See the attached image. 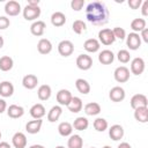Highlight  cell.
Instances as JSON below:
<instances>
[{"instance_id": "obj_1", "label": "cell", "mask_w": 148, "mask_h": 148, "mask_svg": "<svg viewBox=\"0 0 148 148\" xmlns=\"http://www.w3.org/2000/svg\"><path fill=\"white\" fill-rule=\"evenodd\" d=\"M109 9L106 5L102 1H92L89 2L86 7V18L92 25L102 27L109 21Z\"/></svg>"}, {"instance_id": "obj_2", "label": "cell", "mask_w": 148, "mask_h": 148, "mask_svg": "<svg viewBox=\"0 0 148 148\" xmlns=\"http://www.w3.org/2000/svg\"><path fill=\"white\" fill-rule=\"evenodd\" d=\"M42 14V9L39 8V6H29L27 5L23 9H22V15L24 17V20L27 21H37V18L40 16Z\"/></svg>"}, {"instance_id": "obj_3", "label": "cell", "mask_w": 148, "mask_h": 148, "mask_svg": "<svg viewBox=\"0 0 148 148\" xmlns=\"http://www.w3.org/2000/svg\"><path fill=\"white\" fill-rule=\"evenodd\" d=\"M116 40L114 36H113V32H112V29H109V28H104V29H101L98 31V42L102 43L103 45H111L113 44Z\"/></svg>"}, {"instance_id": "obj_4", "label": "cell", "mask_w": 148, "mask_h": 148, "mask_svg": "<svg viewBox=\"0 0 148 148\" xmlns=\"http://www.w3.org/2000/svg\"><path fill=\"white\" fill-rule=\"evenodd\" d=\"M130 69L126 66H119L113 72V77L118 83H125L130 80Z\"/></svg>"}, {"instance_id": "obj_5", "label": "cell", "mask_w": 148, "mask_h": 148, "mask_svg": "<svg viewBox=\"0 0 148 148\" xmlns=\"http://www.w3.org/2000/svg\"><path fill=\"white\" fill-rule=\"evenodd\" d=\"M58 52L62 57H69L74 52V44L68 39H64L58 44Z\"/></svg>"}, {"instance_id": "obj_6", "label": "cell", "mask_w": 148, "mask_h": 148, "mask_svg": "<svg viewBox=\"0 0 148 148\" xmlns=\"http://www.w3.org/2000/svg\"><path fill=\"white\" fill-rule=\"evenodd\" d=\"M76 66L81 71H88L92 67V58L86 53H82L76 58Z\"/></svg>"}, {"instance_id": "obj_7", "label": "cell", "mask_w": 148, "mask_h": 148, "mask_svg": "<svg viewBox=\"0 0 148 148\" xmlns=\"http://www.w3.org/2000/svg\"><path fill=\"white\" fill-rule=\"evenodd\" d=\"M3 9H5V13H6L7 16H17L21 13V10H22L20 2H17L15 0L7 1Z\"/></svg>"}, {"instance_id": "obj_8", "label": "cell", "mask_w": 148, "mask_h": 148, "mask_svg": "<svg viewBox=\"0 0 148 148\" xmlns=\"http://www.w3.org/2000/svg\"><path fill=\"white\" fill-rule=\"evenodd\" d=\"M145 68H146V64L142 58L136 57L131 61V73L132 74L139 76L145 72Z\"/></svg>"}, {"instance_id": "obj_9", "label": "cell", "mask_w": 148, "mask_h": 148, "mask_svg": "<svg viewBox=\"0 0 148 148\" xmlns=\"http://www.w3.org/2000/svg\"><path fill=\"white\" fill-rule=\"evenodd\" d=\"M126 45L130 50L135 51L141 46V38L139 34L136 32H131L126 36Z\"/></svg>"}, {"instance_id": "obj_10", "label": "cell", "mask_w": 148, "mask_h": 148, "mask_svg": "<svg viewBox=\"0 0 148 148\" xmlns=\"http://www.w3.org/2000/svg\"><path fill=\"white\" fill-rule=\"evenodd\" d=\"M125 97H126V92H125L124 88H121L119 86H116V87L111 88V90L109 91V98L114 103L124 101Z\"/></svg>"}, {"instance_id": "obj_11", "label": "cell", "mask_w": 148, "mask_h": 148, "mask_svg": "<svg viewBox=\"0 0 148 148\" xmlns=\"http://www.w3.org/2000/svg\"><path fill=\"white\" fill-rule=\"evenodd\" d=\"M130 103H131V108L133 110H135L138 108H142V106H148V99H147L146 95H143V94H135L131 98Z\"/></svg>"}, {"instance_id": "obj_12", "label": "cell", "mask_w": 148, "mask_h": 148, "mask_svg": "<svg viewBox=\"0 0 148 148\" xmlns=\"http://www.w3.org/2000/svg\"><path fill=\"white\" fill-rule=\"evenodd\" d=\"M72 97H73L72 92H71L69 90H67V89H60V90L57 92V102L59 103L60 106H61V105L67 106V105L69 104Z\"/></svg>"}, {"instance_id": "obj_13", "label": "cell", "mask_w": 148, "mask_h": 148, "mask_svg": "<svg viewBox=\"0 0 148 148\" xmlns=\"http://www.w3.org/2000/svg\"><path fill=\"white\" fill-rule=\"evenodd\" d=\"M29 113L30 116L34 118V119H42L45 114H46V110H45V106L40 103H36L34 104L30 110H29Z\"/></svg>"}, {"instance_id": "obj_14", "label": "cell", "mask_w": 148, "mask_h": 148, "mask_svg": "<svg viewBox=\"0 0 148 148\" xmlns=\"http://www.w3.org/2000/svg\"><path fill=\"white\" fill-rule=\"evenodd\" d=\"M45 28H46V24L44 21H40V20H37L35 21L31 25H30V32L36 36V37H40L44 35L45 32Z\"/></svg>"}, {"instance_id": "obj_15", "label": "cell", "mask_w": 148, "mask_h": 148, "mask_svg": "<svg viewBox=\"0 0 148 148\" xmlns=\"http://www.w3.org/2000/svg\"><path fill=\"white\" fill-rule=\"evenodd\" d=\"M37 84H38V77L34 74H27L22 79V86L28 90L35 89Z\"/></svg>"}, {"instance_id": "obj_16", "label": "cell", "mask_w": 148, "mask_h": 148, "mask_svg": "<svg viewBox=\"0 0 148 148\" xmlns=\"http://www.w3.org/2000/svg\"><path fill=\"white\" fill-rule=\"evenodd\" d=\"M109 136L113 141H119L124 136V128L119 124H114L109 128Z\"/></svg>"}, {"instance_id": "obj_17", "label": "cell", "mask_w": 148, "mask_h": 148, "mask_svg": "<svg viewBox=\"0 0 148 148\" xmlns=\"http://www.w3.org/2000/svg\"><path fill=\"white\" fill-rule=\"evenodd\" d=\"M27 142V136L22 132H16L12 138V143L15 148H25Z\"/></svg>"}, {"instance_id": "obj_18", "label": "cell", "mask_w": 148, "mask_h": 148, "mask_svg": "<svg viewBox=\"0 0 148 148\" xmlns=\"http://www.w3.org/2000/svg\"><path fill=\"white\" fill-rule=\"evenodd\" d=\"M83 49L89 52V53H95L97 51H99L101 49V43L98 42V39L96 38H89L83 43Z\"/></svg>"}, {"instance_id": "obj_19", "label": "cell", "mask_w": 148, "mask_h": 148, "mask_svg": "<svg viewBox=\"0 0 148 148\" xmlns=\"http://www.w3.org/2000/svg\"><path fill=\"white\" fill-rule=\"evenodd\" d=\"M7 114L9 118L13 119H17L21 118L24 114V109L21 105H16V104H12L7 108Z\"/></svg>"}, {"instance_id": "obj_20", "label": "cell", "mask_w": 148, "mask_h": 148, "mask_svg": "<svg viewBox=\"0 0 148 148\" xmlns=\"http://www.w3.org/2000/svg\"><path fill=\"white\" fill-rule=\"evenodd\" d=\"M42 125H43V120L42 119H34V120H30L25 124V131L29 133V134H36L40 131L42 128Z\"/></svg>"}, {"instance_id": "obj_21", "label": "cell", "mask_w": 148, "mask_h": 148, "mask_svg": "<svg viewBox=\"0 0 148 148\" xmlns=\"http://www.w3.org/2000/svg\"><path fill=\"white\" fill-rule=\"evenodd\" d=\"M114 60V54L110 50H103L98 53V61L102 65H110Z\"/></svg>"}, {"instance_id": "obj_22", "label": "cell", "mask_w": 148, "mask_h": 148, "mask_svg": "<svg viewBox=\"0 0 148 148\" xmlns=\"http://www.w3.org/2000/svg\"><path fill=\"white\" fill-rule=\"evenodd\" d=\"M37 50L40 54H49L52 51V43L47 38H40L37 43Z\"/></svg>"}, {"instance_id": "obj_23", "label": "cell", "mask_w": 148, "mask_h": 148, "mask_svg": "<svg viewBox=\"0 0 148 148\" xmlns=\"http://www.w3.org/2000/svg\"><path fill=\"white\" fill-rule=\"evenodd\" d=\"M14 94V86L10 81H2L0 82V96L2 97H10Z\"/></svg>"}, {"instance_id": "obj_24", "label": "cell", "mask_w": 148, "mask_h": 148, "mask_svg": "<svg viewBox=\"0 0 148 148\" xmlns=\"http://www.w3.org/2000/svg\"><path fill=\"white\" fill-rule=\"evenodd\" d=\"M84 113L87 114V116H97V114H99L101 113V111H102V108H101V105L98 104V103H96V102H90V103H87L86 105H84Z\"/></svg>"}, {"instance_id": "obj_25", "label": "cell", "mask_w": 148, "mask_h": 148, "mask_svg": "<svg viewBox=\"0 0 148 148\" xmlns=\"http://www.w3.org/2000/svg\"><path fill=\"white\" fill-rule=\"evenodd\" d=\"M134 118L139 123H147L148 121V106H142L134 110Z\"/></svg>"}, {"instance_id": "obj_26", "label": "cell", "mask_w": 148, "mask_h": 148, "mask_svg": "<svg viewBox=\"0 0 148 148\" xmlns=\"http://www.w3.org/2000/svg\"><path fill=\"white\" fill-rule=\"evenodd\" d=\"M68 110L72 112V113H77L82 110L83 108V103H82V99L80 97H76V96H73L69 104L67 105Z\"/></svg>"}, {"instance_id": "obj_27", "label": "cell", "mask_w": 148, "mask_h": 148, "mask_svg": "<svg viewBox=\"0 0 148 148\" xmlns=\"http://www.w3.org/2000/svg\"><path fill=\"white\" fill-rule=\"evenodd\" d=\"M61 113H62V108L60 105H54L47 112V120L50 123H56L57 120H59Z\"/></svg>"}, {"instance_id": "obj_28", "label": "cell", "mask_w": 148, "mask_h": 148, "mask_svg": "<svg viewBox=\"0 0 148 148\" xmlns=\"http://www.w3.org/2000/svg\"><path fill=\"white\" fill-rule=\"evenodd\" d=\"M51 23L53 27H62L66 23V15L61 12H54L51 15Z\"/></svg>"}, {"instance_id": "obj_29", "label": "cell", "mask_w": 148, "mask_h": 148, "mask_svg": "<svg viewBox=\"0 0 148 148\" xmlns=\"http://www.w3.org/2000/svg\"><path fill=\"white\" fill-rule=\"evenodd\" d=\"M51 94H52V89L49 84H42L37 90V96L40 101H47L51 97Z\"/></svg>"}, {"instance_id": "obj_30", "label": "cell", "mask_w": 148, "mask_h": 148, "mask_svg": "<svg viewBox=\"0 0 148 148\" xmlns=\"http://www.w3.org/2000/svg\"><path fill=\"white\" fill-rule=\"evenodd\" d=\"M83 147V139L79 134L69 135L67 141V148H82Z\"/></svg>"}, {"instance_id": "obj_31", "label": "cell", "mask_w": 148, "mask_h": 148, "mask_svg": "<svg viewBox=\"0 0 148 148\" xmlns=\"http://www.w3.org/2000/svg\"><path fill=\"white\" fill-rule=\"evenodd\" d=\"M75 87H76L77 91L82 95H87V94L90 92V84L84 79H77L75 81Z\"/></svg>"}, {"instance_id": "obj_32", "label": "cell", "mask_w": 148, "mask_h": 148, "mask_svg": "<svg viewBox=\"0 0 148 148\" xmlns=\"http://www.w3.org/2000/svg\"><path fill=\"white\" fill-rule=\"evenodd\" d=\"M58 132L61 136H69L73 133V126L68 121H62L58 125Z\"/></svg>"}, {"instance_id": "obj_33", "label": "cell", "mask_w": 148, "mask_h": 148, "mask_svg": "<svg viewBox=\"0 0 148 148\" xmlns=\"http://www.w3.org/2000/svg\"><path fill=\"white\" fill-rule=\"evenodd\" d=\"M146 25H147V22L145 18H134L132 22H131V29L133 30V32H141L143 29H146Z\"/></svg>"}, {"instance_id": "obj_34", "label": "cell", "mask_w": 148, "mask_h": 148, "mask_svg": "<svg viewBox=\"0 0 148 148\" xmlns=\"http://www.w3.org/2000/svg\"><path fill=\"white\" fill-rule=\"evenodd\" d=\"M13 66H14V60L9 56H3L0 58V71L8 72L13 68Z\"/></svg>"}, {"instance_id": "obj_35", "label": "cell", "mask_w": 148, "mask_h": 148, "mask_svg": "<svg viewBox=\"0 0 148 148\" xmlns=\"http://www.w3.org/2000/svg\"><path fill=\"white\" fill-rule=\"evenodd\" d=\"M72 126H73V128H75V130H77V131H84V130L88 128L89 121H88V119H87L86 117H77V118L73 121Z\"/></svg>"}, {"instance_id": "obj_36", "label": "cell", "mask_w": 148, "mask_h": 148, "mask_svg": "<svg viewBox=\"0 0 148 148\" xmlns=\"http://www.w3.org/2000/svg\"><path fill=\"white\" fill-rule=\"evenodd\" d=\"M94 128L97 131V132H104V131H106L108 130V127H109V124H108V120L106 119H104V118H96L95 120H94Z\"/></svg>"}, {"instance_id": "obj_37", "label": "cell", "mask_w": 148, "mask_h": 148, "mask_svg": "<svg viewBox=\"0 0 148 148\" xmlns=\"http://www.w3.org/2000/svg\"><path fill=\"white\" fill-rule=\"evenodd\" d=\"M72 29H73V31L75 34L81 35L82 32H84L87 30V25L82 20H75L73 22V24H72Z\"/></svg>"}, {"instance_id": "obj_38", "label": "cell", "mask_w": 148, "mask_h": 148, "mask_svg": "<svg viewBox=\"0 0 148 148\" xmlns=\"http://www.w3.org/2000/svg\"><path fill=\"white\" fill-rule=\"evenodd\" d=\"M117 59L121 64H127L131 60V54L127 50H119L118 53H117Z\"/></svg>"}, {"instance_id": "obj_39", "label": "cell", "mask_w": 148, "mask_h": 148, "mask_svg": "<svg viewBox=\"0 0 148 148\" xmlns=\"http://www.w3.org/2000/svg\"><path fill=\"white\" fill-rule=\"evenodd\" d=\"M112 32H113V36L116 39H119V40H123L126 38V31L124 28H120V27H114L112 29Z\"/></svg>"}, {"instance_id": "obj_40", "label": "cell", "mask_w": 148, "mask_h": 148, "mask_svg": "<svg viewBox=\"0 0 148 148\" xmlns=\"http://www.w3.org/2000/svg\"><path fill=\"white\" fill-rule=\"evenodd\" d=\"M84 6V0H72L71 1V7L75 12H80Z\"/></svg>"}, {"instance_id": "obj_41", "label": "cell", "mask_w": 148, "mask_h": 148, "mask_svg": "<svg viewBox=\"0 0 148 148\" xmlns=\"http://www.w3.org/2000/svg\"><path fill=\"white\" fill-rule=\"evenodd\" d=\"M10 25V21L7 16H0V30H5Z\"/></svg>"}, {"instance_id": "obj_42", "label": "cell", "mask_w": 148, "mask_h": 148, "mask_svg": "<svg viewBox=\"0 0 148 148\" xmlns=\"http://www.w3.org/2000/svg\"><path fill=\"white\" fill-rule=\"evenodd\" d=\"M141 3H142V0H128L127 5L130 6L131 9H138L141 7Z\"/></svg>"}, {"instance_id": "obj_43", "label": "cell", "mask_w": 148, "mask_h": 148, "mask_svg": "<svg viewBox=\"0 0 148 148\" xmlns=\"http://www.w3.org/2000/svg\"><path fill=\"white\" fill-rule=\"evenodd\" d=\"M141 13L143 16H148V0L141 3Z\"/></svg>"}, {"instance_id": "obj_44", "label": "cell", "mask_w": 148, "mask_h": 148, "mask_svg": "<svg viewBox=\"0 0 148 148\" xmlns=\"http://www.w3.org/2000/svg\"><path fill=\"white\" fill-rule=\"evenodd\" d=\"M140 38H141V42L143 40L145 43H148V29L146 28V29H143L141 32H140Z\"/></svg>"}, {"instance_id": "obj_45", "label": "cell", "mask_w": 148, "mask_h": 148, "mask_svg": "<svg viewBox=\"0 0 148 148\" xmlns=\"http://www.w3.org/2000/svg\"><path fill=\"white\" fill-rule=\"evenodd\" d=\"M7 110V103L3 98H0V114Z\"/></svg>"}, {"instance_id": "obj_46", "label": "cell", "mask_w": 148, "mask_h": 148, "mask_svg": "<svg viewBox=\"0 0 148 148\" xmlns=\"http://www.w3.org/2000/svg\"><path fill=\"white\" fill-rule=\"evenodd\" d=\"M28 5H29V6H34V7H36V6L39 5V0H29V1H28Z\"/></svg>"}, {"instance_id": "obj_47", "label": "cell", "mask_w": 148, "mask_h": 148, "mask_svg": "<svg viewBox=\"0 0 148 148\" xmlns=\"http://www.w3.org/2000/svg\"><path fill=\"white\" fill-rule=\"evenodd\" d=\"M0 148H12L10 145L6 141H0Z\"/></svg>"}, {"instance_id": "obj_48", "label": "cell", "mask_w": 148, "mask_h": 148, "mask_svg": "<svg viewBox=\"0 0 148 148\" xmlns=\"http://www.w3.org/2000/svg\"><path fill=\"white\" fill-rule=\"evenodd\" d=\"M117 148H132V147H131V145L128 142H121Z\"/></svg>"}, {"instance_id": "obj_49", "label": "cell", "mask_w": 148, "mask_h": 148, "mask_svg": "<svg viewBox=\"0 0 148 148\" xmlns=\"http://www.w3.org/2000/svg\"><path fill=\"white\" fill-rule=\"evenodd\" d=\"M29 148H45L43 145H32V146H30Z\"/></svg>"}, {"instance_id": "obj_50", "label": "cell", "mask_w": 148, "mask_h": 148, "mask_svg": "<svg viewBox=\"0 0 148 148\" xmlns=\"http://www.w3.org/2000/svg\"><path fill=\"white\" fill-rule=\"evenodd\" d=\"M3 44H5V40H3V37L2 36H0V49L3 46Z\"/></svg>"}, {"instance_id": "obj_51", "label": "cell", "mask_w": 148, "mask_h": 148, "mask_svg": "<svg viewBox=\"0 0 148 148\" xmlns=\"http://www.w3.org/2000/svg\"><path fill=\"white\" fill-rule=\"evenodd\" d=\"M102 148H112V147H110V146H104V147H102Z\"/></svg>"}, {"instance_id": "obj_52", "label": "cell", "mask_w": 148, "mask_h": 148, "mask_svg": "<svg viewBox=\"0 0 148 148\" xmlns=\"http://www.w3.org/2000/svg\"><path fill=\"white\" fill-rule=\"evenodd\" d=\"M56 148H65V147H64V146H57Z\"/></svg>"}, {"instance_id": "obj_53", "label": "cell", "mask_w": 148, "mask_h": 148, "mask_svg": "<svg viewBox=\"0 0 148 148\" xmlns=\"http://www.w3.org/2000/svg\"><path fill=\"white\" fill-rule=\"evenodd\" d=\"M1 136H2V134H1V132H0V139H1Z\"/></svg>"}, {"instance_id": "obj_54", "label": "cell", "mask_w": 148, "mask_h": 148, "mask_svg": "<svg viewBox=\"0 0 148 148\" xmlns=\"http://www.w3.org/2000/svg\"><path fill=\"white\" fill-rule=\"evenodd\" d=\"M90 148H95V147H90Z\"/></svg>"}]
</instances>
